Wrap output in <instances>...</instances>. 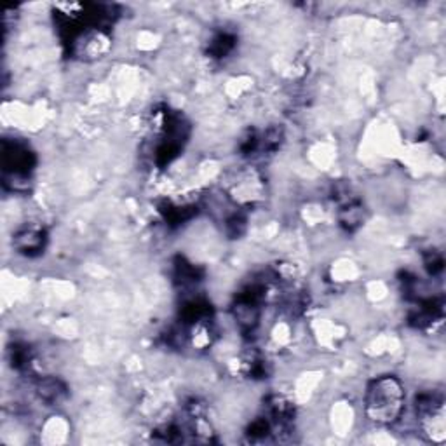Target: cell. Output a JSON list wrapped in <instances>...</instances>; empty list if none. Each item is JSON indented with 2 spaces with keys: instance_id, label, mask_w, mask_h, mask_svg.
Instances as JSON below:
<instances>
[{
  "instance_id": "1",
  "label": "cell",
  "mask_w": 446,
  "mask_h": 446,
  "mask_svg": "<svg viewBox=\"0 0 446 446\" xmlns=\"http://www.w3.org/2000/svg\"><path fill=\"white\" fill-rule=\"evenodd\" d=\"M404 404L407 393L396 376H378L368 386L364 407L367 415L373 422L380 426H393L403 416Z\"/></svg>"
},
{
  "instance_id": "2",
  "label": "cell",
  "mask_w": 446,
  "mask_h": 446,
  "mask_svg": "<svg viewBox=\"0 0 446 446\" xmlns=\"http://www.w3.org/2000/svg\"><path fill=\"white\" fill-rule=\"evenodd\" d=\"M44 241H46V237H44V230L28 227V229H23L16 236V246L18 250L23 251V253L34 255L35 251L42 250Z\"/></svg>"
},
{
  "instance_id": "3",
  "label": "cell",
  "mask_w": 446,
  "mask_h": 446,
  "mask_svg": "<svg viewBox=\"0 0 446 446\" xmlns=\"http://www.w3.org/2000/svg\"><path fill=\"white\" fill-rule=\"evenodd\" d=\"M39 394L42 400L49 401V403H58L65 396V389L58 380H44L39 386Z\"/></svg>"
}]
</instances>
